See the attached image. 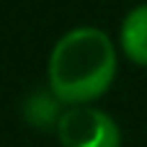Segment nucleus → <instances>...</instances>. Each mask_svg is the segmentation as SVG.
I'll return each mask as SVG.
<instances>
[{
  "label": "nucleus",
  "mask_w": 147,
  "mask_h": 147,
  "mask_svg": "<svg viewBox=\"0 0 147 147\" xmlns=\"http://www.w3.org/2000/svg\"><path fill=\"white\" fill-rule=\"evenodd\" d=\"M49 93L70 106H85L103 96L116 78V49L96 26L70 28L57 39L47 65Z\"/></svg>",
  "instance_id": "f257e3e1"
},
{
  "label": "nucleus",
  "mask_w": 147,
  "mask_h": 147,
  "mask_svg": "<svg viewBox=\"0 0 147 147\" xmlns=\"http://www.w3.org/2000/svg\"><path fill=\"white\" fill-rule=\"evenodd\" d=\"M62 147H121L119 124L101 109L72 106L57 119Z\"/></svg>",
  "instance_id": "f03ea898"
},
{
  "label": "nucleus",
  "mask_w": 147,
  "mask_h": 147,
  "mask_svg": "<svg viewBox=\"0 0 147 147\" xmlns=\"http://www.w3.org/2000/svg\"><path fill=\"white\" fill-rule=\"evenodd\" d=\"M119 41L124 54L137 62V65H147V3L134 5L119 28Z\"/></svg>",
  "instance_id": "7ed1b4c3"
}]
</instances>
